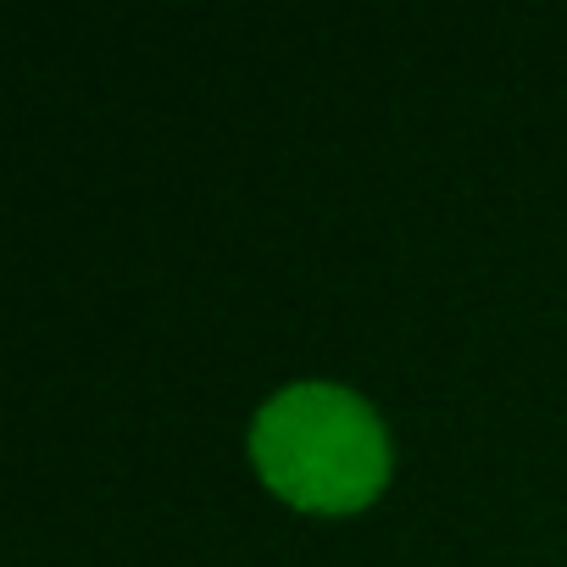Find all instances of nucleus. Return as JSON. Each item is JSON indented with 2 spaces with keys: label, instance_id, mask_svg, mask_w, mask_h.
Segmentation results:
<instances>
[{
  "label": "nucleus",
  "instance_id": "obj_1",
  "mask_svg": "<svg viewBox=\"0 0 567 567\" xmlns=\"http://www.w3.org/2000/svg\"><path fill=\"white\" fill-rule=\"evenodd\" d=\"M250 462L290 506L357 512L390 478V434L357 390L301 379L261 401L250 423Z\"/></svg>",
  "mask_w": 567,
  "mask_h": 567
}]
</instances>
